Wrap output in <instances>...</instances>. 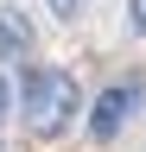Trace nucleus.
Here are the masks:
<instances>
[{"label": "nucleus", "instance_id": "f257e3e1", "mask_svg": "<svg viewBox=\"0 0 146 152\" xmlns=\"http://www.w3.org/2000/svg\"><path fill=\"white\" fill-rule=\"evenodd\" d=\"M19 114H26V127L38 133V140H57V133L83 114L76 76H70V70H51V64L26 70V102H19Z\"/></svg>", "mask_w": 146, "mask_h": 152}, {"label": "nucleus", "instance_id": "f03ea898", "mask_svg": "<svg viewBox=\"0 0 146 152\" xmlns=\"http://www.w3.org/2000/svg\"><path fill=\"white\" fill-rule=\"evenodd\" d=\"M134 108H140V76L108 83V89L95 95V108H89V140H95V146H108L127 121H134Z\"/></svg>", "mask_w": 146, "mask_h": 152}, {"label": "nucleus", "instance_id": "7ed1b4c3", "mask_svg": "<svg viewBox=\"0 0 146 152\" xmlns=\"http://www.w3.org/2000/svg\"><path fill=\"white\" fill-rule=\"evenodd\" d=\"M32 45H38L32 19L19 7H0V57H32Z\"/></svg>", "mask_w": 146, "mask_h": 152}, {"label": "nucleus", "instance_id": "20e7f679", "mask_svg": "<svg viewBox=\"0 0 146 152\" xmlns=\"http://www.w3.org/2000/svg\"><path fill=\"white\" fill-rule=\"evenodd\" d=\"M127 32L146 38V0H127Z\"/></svg>", "mask_w": 146, "mask_h": 152}, {"label": "nucleus", "instance_id": "39448f33", "mask_svg": "<svg viewBox=\"0 0 146 152\" xmlns=\"http://www.w3.org/2000/svg\"><path fill=\"white\" fill-rule=\"evenodd\" d=\"M45 7L57 13V19H76V13H83V0H45Z\"/></svg>", "mask_w": 146, "mask_h": 152}, {"label": "nucleus", "instance_id": "423d86ee", "mask_svg": "<svg viewBox=\"0 0 146 152\" xmlns=\"http://www.w3.org/2000/svg\"><path fill=\"white\" fill-rule=\"evenodd\" d=\"M7 114H13V83L0 76V121H7Z\"/></svg>", "mask_w": 146, "mask_h": 152}]
</instances>
